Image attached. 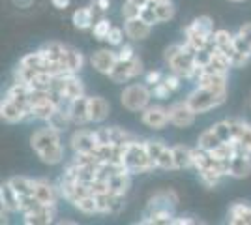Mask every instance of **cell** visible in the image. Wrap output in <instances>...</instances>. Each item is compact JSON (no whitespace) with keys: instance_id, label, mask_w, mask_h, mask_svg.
<instances>
[{"instance_id":"cell-1","label":"cell","mask_w":251,"mask_h":225,"mask_svg":"<svg viewBox=\"0 0 251 225\" xmlns=\"http://www.w3.org/2000/svg\"><path fill=\"white\" fill-rule=\"evenodd\" d=\"M32 150L38 158L47 165H58L64 161V147L60 141V131L52 129L51 126L36 129L30 137Z\"/></svg>"},{"instance_id":"cell-2","label":"cell","mask_w":251,"mask_h":225,"mask_svg":"<svg viewBox=\"0 0 251 225\" xmlns=\"http://www.w3.org/2000/svg\"><path fill=\"white\" fill-rule=\"evenodd\" d=\"M122 163L126 165L127 173L131 175H143L157 169L156 163L148 158V152L145 149V141L133 139L124 147V158Z\"/></svg>"},{"instance_id":"cell-3","label":"cell","mask_w":251,"mask_h":225,"mask_svg":"<svg viewBox=\"0 0 251 225\" xmlns=\"http://www.w3.org/2000/svg\"><path fill=\"white\" fill-rule=\"evenodd\" d=\"M163 60L167 62L173 74L180 75L184 79H189L195 70V58L189 51H186L184 43H171L169 47H165Z\"/></svg>"},{"instance_id":"cell-4","label":"cell","mask_w":251,"mask_h":225,"mask_svg":"<svg viewBox=\"0 0 251 225\" xmlns=\"http://www.w3.org/2000/svg\"><path fill=\"white\" fill-rule=\"evenodd\" d=\"M225 100H227V92H216V90H210V88H204V86H197L188 94L186 103L197 115H201V113H208L212 109L223 105Z\"/></svg>"},{"instance_id":"cell-5","label":"cell","mask_w":251,"mask_h":225,"mask_svg":"<svg viewBox=\"0 0 251 225\" xmlns=\"http://www.w3.org/2000/svg\"><path fill=\"white\" fill-rule=\"evenodd\" d=\"M214 32H216V30H214V21L210 19L208 15H199V17H195V19L184 28L186 42H188L189 45H193L197 51L208 47L210 43H212Z\"/></svg>"},{"instance_id":"cell-6","label":"cell","mask_w":251,"mask_h":225,"mask_svg":"<svg viewBox=\"0 0 251 225\" xmlns=\"http://www.w3.org/2000/svg\"><path fill=\"white\" fill-rule=\"evenodd\" d=\"M150 98H152V88L145 83V85H127L120 94V103L122 107L131 111V113H143L145 109L150 105Z\"/></svg>"},{"instance_id":"cell-7","label":"cell","mask_w":251,"mask_h":225,"mask_svg":"<svg viewBox=\"0 0 251 225\" xmlns=\"http://www.w3.org/2000/svg\"><path fill=\"white\" fill-rule=\"evenodd\" d=\"M143 74V60L135 56L133 60H127V62H122V60H118L116 66L111 70V74L107 75L113 83H129V81H133L135 77Z\"/></svg>"},{"instance_id":"cell-8","label":"cell","mask_w":251,"mask_h":225,"mask_svg":"<svg viewBox=\"0 0 251 225\" xmlns=\"http://www.w3.org/2000/svg\"><path fill=\"white\" fill-rule=\"evenodd\" d=\"M195 117H197V113L186 103V100L173 103L169 107V124H173L175 128H189V126H193Z\"/></svg>"},{"instance_id":"cell-9","label":"cell","mask_w":251,"mask_h":225,"mask_svg":"<svg viewBox=\"0 0 251 225\" xmlns=\"http://www.w3.org/2000/svg\"><path fill=\"white\" fill-rule=\"evenodd\" d=\"M180 203V197L175 190H159L156 192L147 203V212H154V210H175Z\"/></svg>"},{"instance_id":"cell-10","label":"cell","mask_w":251,"mask_h":225,"mask_svg":"<svg viewBox=\"0 0 251 225\" xmlns=\"http://www.w3.org/2000/svg\"><path fill=\"white\" fill-rule=\"evenodd\" d=\"M141 122L150 129H163L169 124V107H163V105H148L141 113Z\"/></svg>"},{"instance_id":"cell-11","label":"cell","mask_w":251,"mask_h":225,"mask_svg":"<svg viewBox=\"0 0 251 225\" xmlns=\"http://www.w3.org/2000/svg\"><path fill=\"white\" fill-rule=\"evenodd\" d=\"M70 147L75 152H94L98 149V141H96L94 129H86L84 126L74 131L70 137Z\"/></svg>"},{"instance_id":"cell-12","label":"cell","mask_w":251,"mask_h":225,"mask_svg":"<svg viewBox=\"0 0 251 225\" xmlns=\"http://www.w3.org/2000/svg\"><path fill=\"white\" fill-rule=\"evenodd\" d=\"M116 62H118V51H113V49H100L90 56L92 68L103 75L111 74V70L116 66Z\"/></svg>"},{"instance_id":"cell-13","label":"cell","mask_w":251,"mask_h":225,"mask_svg":"<svg viewBox=\"0 0 251 225\" xmlns=\"http://www.w3.org/2000/svg\"><path fill=\"white\" fill-rule=\"evenodd\" d=\"M34 195L42 201L43 204L47 206H56V201H58V186L51 184L47 178H36L34 180Z\"/></svg>"},{"instance_id":"cell-14","label":"cell","mask_w":251,"mask_h":225,"mask_svg":"<svg viewBox=\"0 0 251 225\" xmlns=\"http://www.w3.org/2000/svg\"><path fill=\"white\" fill-rule=\"evenodd\" d=\"M229 120L238 149L251 154V124L246 120H240V118H229Z\"/></svg>"},{"instance_id":"cell-15","label":"cell","mask_w":251,"mask_h":225,"mask_svg":"<svg viewBox=\"0 0 251 225\" xmlns=\"http://www.w3.org/2000/svg\"><path fill=\"white\" fill-rule=\"evenodd\" d=\"M251 175V154L238 150L232 158L229 165V176L232 178H248Z\"/></svg>"},{"instance_id":"cell-16","label":"cell","mask_w":251,"mask_h":225,"mask_svg":"<svg viewBox=\"0 0 251 225\" xmlns=\"http://www.w3.org/2000/svg\"><path fill=\"white\" fill-rule=\"evenodd\" d=\"M0 117L8 124H17V122H26V113L21 105H17L13 100L6 96L0 103Z\"/></svg>"},{"instance_id":"cell-17","label":"cell","mask_w":251,"mask_h":225,"mask_svg":"<svg viewBox=\"0 0 251 225\" xmlns=\"http://www.w3.org/2000/svg\"><path fill=\"white\" fill-rule=\"evenodd\" d=\"M70 117L75 126H86L90 124V115H88V96L84 94L81 98H75L70 103Z\"/></svg>"},{"instance_id":"cell-18","label":"cell","mask_w":251,"mask_h":225,"mask_svg":"<svg viewBox=\"0 0 251 225\" xmlns=\"http://www.w3.org/2000/svg\"><path fill=\"white\" fill-rule=\"evenodd\" d=\"M111 105L109 101L101 96H88V115L92 124H101L105 118L109 117Z\"/></svg>"},{"instance_id":"cell-19","label":"cell","mask_w":251,"mask_h":225,"mask_svg":"<svg viewBox=\"0 0 251 225\" xmlns=\"http://www.w3.org/2000/svg\"><path fill=\"white\" fill-rule=\"evenodd\" d=\"M150 30H152V26L145 23L141 17H135V19H127L124 23V32L126 36L129 38V40H133V42H143V40H147L148 36H150Z\"/></svg>"},{"instance_id":"cell-20","label":"cell","mask_w":251,"mask_h":225,"mask_svg":"<svg viewBox=\"0 0 251 225\" xmlns=\"http://www.w3.org/2000/svg\"><path fill=\"white\" fill-rule=\"evenodd\" d=\"M212 43H214V49L223 53L227 58H232V54L236 53L234 49V34L227 32V30H216L212 36Z\"/></svg>"},{"instance_id":"cell-21","label":"cell","mask_w":251,"mask_h":225,"mask_svg":"<svg viewBox=\"0 0 251 225\" xmlns=\"http://www.w3.org/2000/svg\"><path fill=\"white\" fill-rule=\"evenodd\" d=\"M70 103H72V101H70ZM70 103H66V105L56 109L51 117L45 120V124L51 126L52 129H56V131L64 133L66 129L74 124V122H72V117H70Z\"/></svg>"},{"instance_id":"cell-22","label":"cell","mask_w":251,"mask_h":225,"mask_svg":"<svg viewBox=\"0 0 251 225\" xmlns=\"http://www.w3.org/2000/svg\"><path fill=\"white\" fill-rule=\"evenodd\" d=\"M56 218V206H42L40 210L23 214V224L26 225H49Z\"/></svg>"},{"instance_id":"cell-23","label":"cell","mask_w":251,"mask_h":225,"mask_svg":"<svg viewBox=\"0 0 251 225\" xmlns=\"http://www.w3.org/2000/svg\"><path fill=\"white\" fill-rule=\"evenodd\" d=\"M60 64L66 68V72H70V74H77V72H81V70H83L84 56L79 49H75V47H72V45H66L62 62H60Z\"/></svg>"},{"instance_id":"cell-24","label":"cell","mask_w":251,"mask_h":225,"mask_svg":"<svg viewBox=\"0 0 251 225\" xmlns=\"http://www.w3.org/2000/svg\"><path fill=\"white\" fill-rule=\"evenodd\" d=\"M229 224L232 225H251V206L242 201L232 203L229 208Z\"/></svg>"},{"instance_id":"cell-25","label":"cell","mask_w":251,"mask_h":225,"mask_svg":"<svg viewBox=\"0 0 251 225\" xmlns=\"http://www.w3.org/2000/svg\"><path fill=\"white\" fill-rule=\"evenodd\" d=\"M227 81H229V74H202L197 86H204L216 92H227Z\"/></svg>"},{"instance_id":"cell-26","label":"cell","mask_w":251,"mask_h":225,"mask_svg":"<svg viewBox=\"0 0 251 225\" xmlns=\"http://www.w3.org/2000/svg\"><path fill=\"white\" fill-rule=\"evenodd\" d=\"M72 23L77 30H88L94 26V8L83 6L72 13Z\"/></svg>"},{"instance_id":"cell-27","label":"cell","mask_w":251,"mask_h":225,"mask_svg":"<svg viewBox=\"0 0 251 225\" xmlns=\"http://www.w3.org/2000/svg\"><path fill=\"white\" fill-rule=\"evenodd\" d=\"M173 156H175V167L176 169L193 167V149H189L188 145H175L173 147Z\"/></svg>"},{"instance_id":"cell-28","label":"cell","mask_w":251,"mask_h":225,"mask_svg":"<svg viewBox=\"0 0 251 225\" xmlns=\"http://www.w3.org/2000/svg\"><path fill=\"white\" fill-rule=\"evenodd\" d=\"M109 190L111 193H118V195H126L131 188V173H118V175H113L109 180Z\"/></svg>"},{"instance_id":"cell-29","label":"cell","mask_w":251,"mask_h":225,"mask_svg":"<svg viewBox=\"0 0 251 225\" xmlns=\"http://www.w3.org/2000/svg\"><path fill=\"white\" fill-rule=\"evenodd\" d=\"M0 204L10 212H19V195L8 182L0 186Z\"/></svg>"},{"instance_id":"cell-30","label":"cell","mask_w":251,"mask_h":225,"mask_svg":"<svg viewBox=\"0 0 251 225\" xmlns=\"http://www.w3.org/2000/svg\"><path fill=\"white\" fill-rule=\"evenodd\" d=\"M64 49H66V45L60 42H47L43 43L42 47L38 49L42 56L45 60H49V62H62V56H64Z\"/></svg>"},{"instance_id":"cell-31","label":"cell","mask_w":251,"mask_h":225,"mask_svg":"<svg viewBox=\"0 0 251 225\" xmlns=\"http://www.w3.org/2000/svg\"><path fill=\"white\" fill-rule=\"evenodd\" d=\"M223 141L216 135V131L212 128H208V129H204L202 133L199 135V139H197V147L199 149H202V150H208V152H212L214 149H218Z\"/></svg>"},{"instance_id":"cell-32","label":"cell","mask_w":251,"mask_h":225,"mask_svg":"<svg viewBox=\"0 0 251 225\" xmlns=\"http://www.w3.org/2000/svg\"><path fill=\"white\" fill-rule=\"evenodd\" d=\"M11 188L15 190V193L21 197V195H30L34 193V180L28 178V176H11L8 180Z\"/></svg>"},{"instance_id":"cell-33","label":"cell","mask_w":251,"mask_h":225,"mask_svg":"<svg viewBox=\"0 0 251 225\" xmlns=\"http://www.w3.org/2000/svg\"><path fill=\"white\" fill-rule=\"evenodd\" d=\"M42 206H47V204H43L34 193H30V195H21V197H19V212H21V214L36 212V210H40Z\"/></svg>"},{"instance_id":"cell-34","label":"cell","mask_w":251,"mask_h":225,"mask_svg":"<svg viewBox=\"0 0 251 225\" xmlns=\"http://www.w3.org/2000/svg\"><path fill=\"white\" fill-rule=\"evenodd\" d=\"M74 206L79 210V212H83V214H100L98 212V203H96V197L92 195V193H88V195H84V197H81V199H77L74 203Z\"/></svg>"},{"instance_id":"cell-35","label":"cell","mask_w":251,"mask_h":225,"mask_svg":"<svg viewBox=\"0 0 251 225\" xmlns=\"http://www.w3.org/2000/svg\"><path fill=\"white\" fill-rule=\"evenodd\" d=\"M56 75L49 74V72H38L34 75V79L30 81V88L32 90H51V85L54 81Z\"/></svg>"},{"instance_id":"cell-36","label":"cell","mask_w":251,"mask_h":225,"mask_svg":"<svg viewBox=\"0 0 251 225\" xmlns=\"http://www.w3.org/2000/svg\"><path fill=\"white\" fill-rule=\"evenodd\" d=\"M145 149L148 152V158L154 161L157 167V160H159L161 152L167 149V145L163 139H145Z\"/></svg>"},{"instance_id":"cell-37","label":"cell","mask_w":251,"mask_h":225,"mask_svg":"<svg viewBox=\"0 0 251 225\" xmlns=\"http://www.w3.org/2000/svg\"><path fill=\"white\" fill-rule=\"evenodd\" d=\"M212 129L216 131V135L220 137L223 143H232L234 141V133H232V126H230V120H220V122H216Z\"/></svg>"},{"instance_id":"cell-38","label":"cell","mask_w":251,"mask_h":225,"mask_svg":"<svg viewBox=\"0 0 251 225\" xmlns=\"http://www.w3.org/2000/svg\"><path fill=\"white\" fill-rule=\"evenodd\" d=\"M109 137H111V143L113 145H127L129 141L137 139L133 133H129V131H126V129L118 128V126H113V128H109Z\"/></svg>"},{"instance_id":"cell-39","label":"cell","mask_w":251,"mask_h":225,"mask_svg":"<svg viewBox=\"0 0 251 225\" xmlns=\"http://www.w3.org/2000/svg\"><path fill=\"white\" fill-rule=\"evenodd\" d=\"M111 28H113L111 21H109V19H105V17H101L100 21L94 23V26H92V34H94L96 40L105 42V40H107V36H109V32H111Z\"/></svg>"},{"instance_id":"cell-40","label":"cell","mask_w":251,"mask_h":225,"mask_svg":"<svg viewBox=\"0 0 251 225\" xmlns=\"http://www.w3.org/2000/svg\"><path fill=\"white\" fill-rule=\"evenodd\" d=\"M154 8H156L159 23L171 21V19L175 17V13H176V8H175V4H173L171 0H169V2H163V4H157V6H154Z\"/></svg>"},{"instance_id":"cell-41","label":"cell","mask_w":251,"mask_h":225,"mask_svg":"<svg viewBox=\"0 0 251 225\" xmlns=\"http://www.w3.org/2000/svg\"><path fill=\"white\" fill-rule=\"evenodd\" d=\"M157 169H176L175 167V156H173V147H167V149L161 152L159 160H157Z\"/></svg>"},{"instance_id":"cell-42","label":"cell","mask_w":251,"mask_h":225,"mask_svg":"<svg viewBox=\"0 0 251 225\" xmlns=\"http://www.w3.org/2000/svg\"><path fill=\"white\" fill-rule=\"evenodd\" d=\"M234 49H236V53H240V54H244V56L251 58V43L248 42L240 32L234 34Z\"/></svg>"},{"instance_id":"cell-43","label":"cell","mask_w":251,"mask_h":225,"mask_svg":"<svg viewBox=\"0 0 251 225\" xmlns=\"http://www.w3.org/2000/svg\"><path fill=\"white\" fill-rule=\"evenodd\" d=\"M139 17H141L145 23H148L150 26H154V25H157V23H159V19H157V13H156V8H154L152 4H148V6H145V8H141Z\"/></svg>"},{"instance_id":"cell-44","label":"cell","mask_w":251,"mask_h":225,"mask_svg":"<svg viewBox=\"0 0 251 225\" xmlns=\"http://www.w3.org/2000/svg\"><path fill=\"white\" fill-rule=\"evenodd\" d=\"M124 36H126V32L122 30V28H118V26H113L105 42H109V45H113V47H120V45L124 43Z\"/></svg>"},{"instance_id":"cell-45","label":"cell","mask_w":251,"mask_h":225,"mask_svg":"<svg viewBox=\"0 0 251 225\" xmlns=\"http://www.w3.org/2000/svg\"><path fill=\"white\" fill-rule=\"evenodd\" d=\"M120 13H122L124 21H127V19H135V17H139V13H141V8H139V6H135V4H131L129 0H126L124 4H122V10H120Z\"/></svg>"},{"instance_id":"cell-46","label":"cell","mask_w":251,"mask_h":225,"mask_svg":"<svg viewBox=\"0 0 251 225\" xmlns=\"http://www.w3.org/2000/svg\"><path fill=\"white\" fill-rule=\"evenodd\" d=\"M150 88H152V96L157 98V100H167V98H171V94H173V90H171L163 81L154 86H150Z\"/></svg>"},{"instance_id":"cell-47","label":"cell","mask_w":251,"mask_h":225,"mask_svg":"<svg viewBox=\"0 0 251 225\" xmlns=\"http://www.w3.org/2000/svg\"><path fill=\"white\" fill-rule=\"evenodd\" d=\"M135 56L137 54H135L133 45H129V43H122V45H120V49H118V60L127 62V60H133Z\"/></svg>"},{"instance_id":"cell-48","label":"cell","mask_w":251,"mask_h":225,"mask_svg":"<svg viewBox=\"0 0 251 225\" xmlns=\"http://www.w3.org/2000/svg\"><path fill=\"white\" fill-rule=\"evenodd\" d=\"M182 79H184V77L173 74V72H171V75H163V83H165L173 92L180 90V86H182Z\"/></svg>"},{"instance_id":"cell-49","label":"cell","mask_w":251,"mask_h":225,"mask_svg":"<svg viewBox=\"0 0 251 225\" xmlns=\"http://www.w3.org/2000/svg\"><path fill=\"white\" fill-rule=\"evenodd\" d=\"M161 81H163V74L157 72V70L147 72V75H145V83H147L148 86H154V85H157V83H161Z\"/></svg>"},{"instance_id":"cell-50","label":"cell","mask_w":251,"mask_h":225,"mask_svg":"<svg viewBox=\"0 0 251 225\" xmlns=\"http://www.w3.org/2000/svg\"><path fill=\"white\" fill-rule=\"evenodd\" d=\"M189 224H197V222L193 218H189V216H180V218L175 216V220H173V225H189Z\"/></svg>"},{"instance_id":"cell-51","label":"cell","mask_w":251,"mask_h":225,"mask_svg":"<svg viewBox=\"0 0 251 225\" xmlns=\"http://www.w3.org/2000/svg\"><path fill=\"white\" fill-rule=\"evenodd\" d=\"M238 32H240L242 36L251 43V23H244L240 28H238Z\"/></svg>"},{"instance_id":"cell-52","label":"cell","mask_w":251,"mask_h":225,"mask_svg":"<svg viewBox=\"0 0 251 225\" xmlns=\"http://www.w3.org/2000/svg\"><path fill=\"white\" fill-rule=\"evenodd\" d=\"M111 6V0H94V8L100 11H107Z\"/></svg>"},{"instance_id":"cell-53","label":"cell","mask_w":251,"mask_h":225,"mask_svg":"<svg viewBox=\"0 0 251 225\" xmlns=\"http://www.w3.org/2000/svg\"><path fill=\"white\" fill-rule=\"evenodd\" d=\"M70 2L72 0H51L52 8H56V10H66L70 6Z\"/></svg>"},{"instance_id":"cell-54","label":"cell","mask_w":251,"mask_h":225,"mask_svg":"<svg viewBox=\"0 0 251 225\" xmlns=\"http://www.w3.org/2000/svg\"><path fill=\"white\" fill-rule=\"evenodd\" d=\"M13 2V6H17V8H30L32 4H34V0H11Z\"/></svg>"},{"instance_id":"cell-55","label":"cell","mask_w":251,"mask_h":225,"mask_svg":"<svg viewBox=\"0 0 251 225\" xmlns=\"http://www.w3.org/2000/svg\"><path fill=\"white\" fill-rule=\"evenodd\" d=\"M131 4H135V6H139V8H145V6H148L150 4V0H129Z\"/></svg>"},{"instance_id":"cell-56","label":"cell","mask_w":251,"mask_h":225,"mask_svg":"<svg viewBox=\"0 0 251 225\" xmlns=\"http://www.w3.org/2000/svg\"><path fill=\"white\" fill-rule=\"evenodd\" d=\"M163 2H169V0H150L152 6H157V4H163Z\"/></svg>"},{"instance_id":"cell-57","label":"cell","mask_w":251,"mask_h":225,"mask_svg":"<svg viewBox=\"0 0 251 225\" xmlns=\"http://www.w3.org/2000/svg\"><path fill=\"white\" fill-rule=\"evenodd\" d=\"M60 225H74L75 222H70V220H62V222H58Z\"/></svg>"},{"instance_id":"cell-58","label":"cell","mask_w":251,"mask_h":225,"mask_svg":"<svg viewBox=\"0 0 251 225\" xmlns=\"http://www.w3.org/2000/svg\"><path fill=\"white\" fill-rule=\"evenodd\" d=\"M229 2H234V4H242V2H246V0H229Z\"/></svg>"},{"instance_id":"cell-59","label":"cell","mask_w":251,"mask_h":225,"mask_svg":"<svg viewBox=\"0 0 251 225\" xmlns=\"http://www.w3.org/2000/svg\"><path fill=\"white\" fill-rule=\"evenodd\" d=\"M250 105H251V103H250Z\"/></svg>"}]
</instances>
